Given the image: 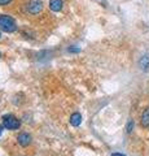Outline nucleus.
<instances>
[{
  "mask_svg": "<svg viewBox=\"0 0 149 156\" xmlns=\"http://www.w3.org/2000/svg\"><path fill=\"white\" fill-rule=\"evenodd\" d=\"M64 7L62 0H49V9L52 12H60Z\"/></svg>",
  "mask_w": 149,
  "mask_h": 156,
  "instance_id": "nucleus-5",
  "label": "nucleus"
},
{
  "mask_svg": "<svg viewBox=\"0 0 149 156\" xmlns=\"http://www.w3.org/2000/svg\"><path fill=\"white\" fill-rule=\"evenodd\" d=\"M12 0H0V7H4V5H8V4H11Z\"/></svg>",
  "mask_w": 149,
  "mask_h": 156,
  "instance_id": "nucleus-11",
  "label": "nucleus"
},
{
  "mask_svg": "<svg viewBox=\"0 0 149 156\" xmlns=\"http://www.w3.org/2000/svg\"><path fill=\"white\" fill-rule=\"evenodd\" d=\"M17 142L22 147H27L29 144L31 143V135H29L27 133H21L17 136Z\"/></svg>",
  "mask_w": 149,
  "mask_h": 156,
  "instance_id": "nucleus-4",
  "label": "nucleus"
},
{
  "mask_svg": "<svg viewBox=\"0 0 149 156\" xmlns=\"http://www.w3.org/2000/svg\"><path fill=\"white\" fill-rule=\"evenodd\" d=\"M68 52H70V53H79L80 52V48L79 47H75V46H71V47L68 48Z\"/></svg>",
  "mask_w": 149,
  "mask_h": 156,
  "instance_id": "nucleus-10",
  "label": "nucleus"
},
{
  "mask_svg": "<svg viewBox=\"0 0 149 156\" xmlns=\"http://www.w3.org/2000/svg\"><path fill=\"white\" fill-rule=\"evenodd\" d=\"M3 126L8 130H17L21 126V121L13 115H5L3 116Z\"/></svg>",
  "mask_w": 149,
  "mask_h": 156,
  "instance_id": "nucleus-2",
  "label": "nucleus"
},
{
  "mask_svg": "<svg viewBox=\"0 0 149 156\" xmlns=\"http://www.w3.org/2000/svg\"><path fill=\"white\" fill-rule=\"evenodd\" d=\"M70 124L73 126H79L82 124V115L80 113H73L70 116Z\"/></svg>",
  "mask_w": 149,
  "mask_h": 156,
  "instance_id": "nucleus-6",
  "label": "nucleus"
},
{
  "mask_svg": "<svg viewBox=\"0 0 149 156\" xmlns=\"http://www.w3.org/2000/svg\"><path fill=\"white\" fill-rule=\"evenodd\" d=\"M132 129H134V121L132 120H128V122H127V125H126V131L130 134L132 131Z\"/></svg>",
  "mask_w": 149,
  "mask_h": 156,
  "instance_id": "nucleus-9",
  "label": "nucleus"
},
{
  "mask_svg": "<svg viewBox=\"0 0 149 156\" xmlns=\"http://www.w3.org/2000/svg\"><path fill=\"white\" fill-rule=\"evenodd\" d=\"M141 125L144 128H149V107L143 112L141 115Z\"/></svg>",
  "mask_w": 149,
  "mask_h": 156,
  "instance_id": "nucleus-8",
  "label": "nucleus"
},
{
  "mask_svg": "<svg viewBox=\"0 0 149 156\" xmlns=\"http://www.w3.org/2000/svg\"><path fill=\"white\" fill-rule=\"evenodd\" d=\"M139 65H140V68L143 70H149V55H144L140 61H139Z\"/></svg>",
  "mask_w": 149,
  "mask_h": 156,
  "instance_id": "nucleus-7",
  "label": "nucleus"
},
{
  "mask_svg": "<svg viewBox=\"0 0 149 156\" xmlns=\"http://www.w3.org/2000/svg\"><path fill=\"white\" fill-rule=\"evenodd\" d=\"M112 156H126V155H123V154H119V152H114V154H112Z\"/></svg>",
  "mask_w": 149,
  "mask_h": 156,
  "instance_id": "nucleus-12",
  "label": "nucleus"
},
{
  "mask_svg": "<svg viewBox=\"0 0 149 156\" xmlns=\"http://www.w3.org/2000/svg\"><path fill=\"white\" fill-rule=\"evenodd\" d=\"M43 11V3L40 0H30L26 4V12L30 14H39Z\"/></svg>",
  "mask_w": 149,
  "mask_h": 156,
  "instance_id": "nucleus-3",
  "label": "nucleus"
},
{
  "mask_svg": "<svg viewBox=\"0 0 149 156\" xmlns=\"http://www.w3.org/2000/svg\"><path fill=\"white\" fill-rule=\"evenodd\" d=\"M3 128L4 126H0V135H2V133H3Z\"/></svg>",
  "mask_w": 149,
  "mask_h": 156,
  "instance_id": "nucleus-13",
  "label": "nucleus"
},
{
  "mask_svg": "<svg viewBox=\"0 0 149 156\" xmlns=\"http://www.w3.org/2000/svg\"><path fill=\"white\" fill-rule=\"evenodd\" d=\"M17 30L16 21L8 14H0V31L14 33Z\"/></svg>",
  "mask_w": 149,
  "mask_h": 156,
  "instance_id": "nucleus-1",
  "label": "nucleus"
},
{
  "mask_svg": "<svg viewBox=\"0 0 149 156\" xmlns=\"http://www.w3.org/2000/svg\"><path fill=\"white\" fill-rule=\"evenodd\" d=\"M0 38H2V33H0Z\"/></svg>",
  "mask_w": 149,
  "mask_h": 156,
  "instance_id": "nucleus-15",
  "label": "nucleus"
},
{
  "mask_svg": "<svg viewBox=\"0 0 149 156\" xmlns=\"http://www.w3.org/2000/svg\"><path fill=\"white\" fill-rule=\"evenodd\" d=\"M0 57H2V52H0Z\"/></svg>",
  "mask_w": 149,
  "mask_h": 156,
  "instance_id": "nucleus-14",
  "label": "nucleus"
}]
</instances>
